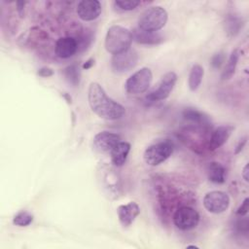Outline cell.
I'll return each instance as SVG.
<instances>
[{"mask_svg": "<svg viewBox=\"0 0 249 249\" xmlns=\"http://www.w3.org/2000/svg\"><path fill=\"white\" fill-rule=\"evenodd\" d=\"M199 222V214L190 206H182L178 208L173 215L174 225L183 231L196 228Z\"/></svg>", "mask_w": 249, "mask_h": 249, "instance_id": "ba28073f", "label": "cell"}, {"mask_svg": "<svg viewBox=\"0 0 249 249\" xmlns=\"http://www.w3.org/2000/svg\"><path fill=\"white\" fill-rule=\"evenodd\" d=\"M63 75L65 80L73 85L78 86L80 83V77H81V71L79 68V65L77 63H73L66 68L63 69Z\"/></svg>", "mask_w": 249, "mask_h": 249, "instance_id": "44dd1931", "label": "cell"}, {"mask_svg": "<svg viewBox=\"0 0 249 249\" xmlns=\"http://www.w3.org/2000/svg\"><path fill=\"white\" fill-rule=\"evenodd\" d=\"M120 141L119 134L111 131H100L93 137V147L100 153H110Z\"/></svg>", "mask_w": 249, "mask_h": 249, "instance_id": "30bf717a", "label": "cell"}, {"mask_svg": "<svg viewBox=\"0 0 249 249\" xmlns=\"http://www.w3.org/2000/svg\"><path fill=\"white\" fill-rule=\"evenodd\" d=\"M246 141H247V137H244V138H242V139L239 140V142H238V144L236 145L235 150H234V153H235V154H238V153L243 149L244 145L246 144Z\"/></svg>", "mask_w": 249, "mask_h": 249, "instance_id": "4316f807", "label": "cell"}, {"mask_svg": "<svg viewBox=\"0 0 249 249\" xmlns=\"http://www.w3.org/2000/svg\"><path fill=\"white\" fill-rule=\"evenodd\" d=\"M248 204H249V199H248V197H246V198L242 201V203L240 204V206L237 208L236 214L239 215V216H244V215H246L247 212H248Z\"/></svg>", "mask_w": 249, "mask_h": 249, "instance_id": "d4e9b609", "label": "cell"}, {"mask_svg": "<svg viewBox=\"0 0 249 249\" xmlns=\"http://www.w3.org/2000/svg\"><path fill=\"white\" fill-rule=\"evenodd\" d=\"M167 12L160 6L147 8L138 18V27L144 30L158 32L167 21Z\"/></svg>", "mask_w": 249, "mask_h": 249, "instance_id": "3957f363", "label": "cell"}, {"mask_svg": "<svg viewBox=\"0 0 249 249\" xmlns=\"http://www.w3.org/2000/svg\"><path fill=\"white\" fill-rule=\"evenodd\" d=\"M153 80V74L150 68L142 67L134 72L124 83L125 91L129 94H140L145 92Z\"/></svg>", "mask_w": 249, "mask_h": 249, "instance_id": "5b68a950", "label": "cell"}, {"mask_svg": "<svg viewBox=\"0 0 249 249\" xmlns=\"http://www.w3.org/2000/svg\"><path fill=\"white\" fill-rule=\"evenodd\" d=\"M93 64H94V59H93V58H89V59H88V60L82 65V68L87 70V69H89Z\"/></svg>", "mask_w": 249, "mask_h": 249, "instance_id": "f1b7e54d", "label": "cell"}, {"mask_svg": "<svg viewBox=\"0 0 249 249\" xmlns=\"http://www.w3.org/2000/svg\"><path fill=\"white\" fill-rule=\"evenodd\" d=\"M173 143L169 140H163L149 146L144 154V161L151 166H156L165 161L173 153Z\"/></svg>", "mask_w": 249, "mask_h": 249, "instance_id": "277c9868", "label": "cell"}, {"mask_svg": "<svg viewBox=\"0 0 249 249\" xmlns=\"http://www.w3.org/2000/svg\"><path fill=\"white\" fill-rule=\"evenodd\" d=\"M239 52L238 50H234L231 52L225 67H224V70L222 71V74H221V79L222 80H228L230 78H231V76L234 74L235 72V68H236V65H237V62H238V58H239Z\"/></svg>", "mask_w": 249, "mask_h": 249, "instance_id": "ffe728a7", "label": "cell"}, {"mask_svg": "<svg viewBox=\"0 0 249 249\" xmlns=\"http://www.w3.org/2000/svg\"><path fill=\"white\" fill-rule=\"evenodd\" d=\"M115 7L121 11H131L140 5V1H124L118 0L114 2Z\"/></svg>", "mask_w": 249, "mask_h": 249, "instance_id": "603a6c76", "label": "cell"}, {"mask_svg": "<svg viewBox=\"0 0 249 249\" xmlns=\"http://www.w3.org/2000/svg\"><path fill=\"white\" fill-rule=\"evenodd\" d=\"M234 127L232 125H221L214 129L208 141V149L214 151L223 146L230 138Z\"/></svg>", "mask_w": 249, "mask_h": 249, "instance_id": "7c38bea8", "label": "cell"}, {"mask_svg": "<svg viewBox=\"0 0 249 249\" xmlns=\"http://www.w3.org/2000/svg\"><path fill=\"white\" fill-rule=\"evenodd\" d=\"M131 42L132 34L129 29L121 25H112L106 33L104 47L108 53L117 54L129 49Z\"/></svg>", "mask_w": 249, "mask_h": 249, "instance_id": "7a4b0ae2", "label": "cell"}, {"mask_svg": "<svg viewBox=\"0 0 249 249\" xmlns=\"http://www.w3.org/2000/svg\"><path fill=\"white\" fill-rule=\"evenodd\" d=\"M248 173H249V166H248V163H246V164L244 165L242 171H241V175H242L243 179H244L246 182H248V180H249Z\"/></svg>", "mask_w": 249, "mask_h": 249, "instance_id": "83f0119b", "label": "cell"}, {"mask_svg": "<svg viewBox=\"0 0 249 249\" xmlns=\"http://www.w3.org/2000/svg\"><path fill=\"white\" fill-rule=\"evenodd\" d=\"M187 248H198V246H196V245H188Z\"/></svg>", "mask_w": 249, "mask_h": 249, "instance_id": "4dcf8cb0", "label": "cell"}, {"mask_svg": "<svg viewBox=\"0 0 249 249\" xmlns=\"http://www.w3.org/2000/svg\"><path fill=\"white\" fill-rule=\"evenodd\" d=\"M117 213H118V218L120 223L124 227H128L139 215L140 208L136 202L130 201L127 204L120 205L117 209Z\"/></svg>", "mask_w": 249, "mask_h": 249, "instance_id": "4fadbf2b", "label": "cell"}, {"mask_svg": "<svg viewBox=\"0 0 249 249\" xmlns=\"http://www.w3.org/2000/svg\"><path fill=\"white\" fill-rule=\"evenodd\" d=\"M184 119L200 125H207L209 124V120L207 116H205L202 112L195 109V108H186L183 111Z\"/></svg>", "mask_w": 249, "mask_h": 249, "instance_id": "d6986e66", "label": "cell"}, {"mask_svg": "<svg viewBox=\"0 0 249 249\" xmlns=\"http://www.w3.org/2000/svg\"><path fill=\"white\" fill-rule=\"evenodd\" d=\"M203 75H204V70L201 65L199 64L193 65L188 77V86L192 91H195L199 88Z\"/></svg>", "mask_w": 249, "mask_h": 249, "instance_id": "ac0fdd59", "label": "cell"}, {"mask_svg": "<svg viewBox=\"0 0 249 249\" xmlns=\"http://www.w3.org/2000/svg\"><path fill=\"white\" fill-rule=\"evenodd\" d=\"M230 205L229 196L222 191H212L203 197V206L207 211L214 214L225 212Z\"/></svg>", "mask_w": 249, "mask_h": 249, "instance_id": "9c48e42d", "label": "cell"}, {"mask_svg": "<svg viewBox=\"0 0 249 249\" xmlns=\"http://www.w3.org/2000/svg\"><path fill=\"white\" fill-rule=\"evenodd\" d=\"M37 74L41 77H45V78H48V77H51L53 75V70L50 67H42L38 70Z\"/></svg>", "mask_w": 249, "mask_h": 249, "instance_id": "484cf974", "label": "cell"}, {"mask_svg": "<svg viewBox=\"0 0 249 249\" xmlns=\"http://www.w3.org/2000/svg\"><path fill=\"white\" fill-rule=\"evenodd\" d=\"M88 100L91 111L99 118L115 121L125 114L124 107L107 95L104 89L98 83H91L88 90Z\"/></svg>", "mask_w": 249, "mask_h": 249, "instance_id": "6da1fadb", "label": "cell"}, {"mask_svg": "<svg viewBox=\"0 0 249 249\" xmlns=\"http://www.w3.org/2000/svg\"><path fill=\"white\" fill-rule=\"evenodd\" d=\"M24 4L25 3H23V2H18L17 3V6H18V13L20 14V15H22V8L24 7Z\"/></svg>", "mask_w": 249, "mask_h": 249, "instance_id": "f546056e", "label": "cell"}, {"mask_svg": "<svg viewBox=\"0 0 249 249\" xmlns=\"http://www.w3.org/2000/svg\"><path fill=\"white\" fill-rule=\"evenodd\" d=\"M33 221V215L27 211H20L13 218V224L18 227H26Z\"/></svg>", "mask_w": 249, "mask_h": 249, "instance_id": "7402d4cb", "label": "cell"}, {"mask_svg": "<svg viewBox=\"0 0 249 249\" xmlns=\"http://www.w3.org/2000/svg\"><path fill=\"white\" fill-rule=\"evenodd\" d=\"M224 59H225V55L223 53H215L212 58H211V65L213 68L217 69V68H220V66L222 65V63L224 62Z\"/></svg>", "mask_w": 249, "mask_h": 249, "instance_id": "cb8c5ba5", "label": "cell"}, {"mask_svg": "<svg viewBox=\"0 0 249 249\" xmlns=\"http://www.w3.org/2000/svg\"><path fill=\"white\" fill-rule=\"evenodd\" d=\"M208 178L215 184H222L226 181V169L217 161H212L208 165Z\"/></svg>", "mask_w": 249, "mask_h": 249, "instance_id": "e0dca14e", "label": "cell"}, {"mask_svg": "<svg viewBox=\"0 0 249 249\" xmlns=\"http://www.w3.org/2000/svg\"><path fill=\"white\" fill-rule=\"evenodd\" d=\"M129 151L130 144L125 141H120L110 152L113 164L116 166H122L125 162Z\"/></svg>", "mask_w": 249, "mask_h": 249, "instance_id": "2e32d148", "label": "cell"}, {"mask_svg": "<svg viewBox=\"0 0 249 249\" xmlns=\"http://www.w3.org/2000/svg\"><path fill=\"white\" fill-rule=\"evenodd\" d=\"M132 40L138 44L143 45H158L163 41V37L159 32H153L141 29L139 27L134 28L131 31Z\"/></svg>", "mask_w": 249, "mask_h": 249, "instance_id": "9a60e30c", "label": "cell"}, {"mask_svg": "<svg viewBox=\"0 0 249 249\" xmlns=\"http://www.w3.org/2000/svg\"><path fill=\"white\" fill-rule=\"evenodd\" d=\"M176 82L177 75L175 72L170 71L165 73L159 82L158 87L155 89H153L149 94H147L146 99L150 102H155L167 98L171 91L173 90Z\"/></svg>", "mask_w": 249, "mask_h": 249, "instance_id": "8992f818", "label": "cell"}, {"mask_svg": "<svg viewBox=\"0 0 249 249\" xmlns=\"http://www.w3.org/2000/svg\"><path fill=\"white\" fill-rule=\"evenodd\" d=\"M101 11H102L101 4L97 0L80 1L76 9L78 17L85 21H90L97 18L101 14Z\"/></svg>", "mask_w": 249, "mask_h": 249, "instance_id": "8fae6325", "label": "cell"}, {"mask_svg": "<svg viewBox=\"0 0 249 249\" xmlns=\"http://www.w3.org/2000/svg\"><path fill=\"white\" fill-rule=\"evenodd\" d=\"M77 51V40L73 37H61L55 43L54 52L55 54L60 58H68L72 56Z\"/></svg>", "mask_w": 249, "mask_h": 249, "instance_id": "5bb4252c", "label": "cell"}, {"mask_svg": "<svg viewBox=\"0 0 249 249\" xmlns=\"http://www.w3.org/2000/svg\"><path fill=\"white\" fill-rule=\"evenodd\" d=\"M138 62V53L129 48L124 52L113 54L111 58V68L115 73H124L133 69Z\"/></svg>", "mask_w": 249, "mask_h": 249, "instance_id": "52a82bcc", "label": "cell"}]
</instances>
